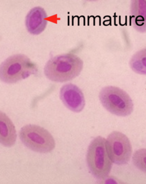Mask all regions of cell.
Returning a JSON list of instances; mask_svg holds the SVG:
<instances>
[{
  "mask_svg": "<svg viewBox=\"0 0 146 184\" xmlns=\"http://www.w3.org/2000/svg\"><path fill=\"white\" fill-rule=\"evenodd\" d=\"M82 60L71 54L59 55L50 58L46 62L44 71L46 77L54 82L62 83L78 76L83 68Z\"/></svg>",
  "mask_w": 146,
  "mask_h": 184,
  "instance_id": "6da1fadb",
  "label": "cell"
},
{
  "mask_svg": "<svg viewBox=\"0 0 146 184\" xmlns=\"http://www.w3.org/2000/svg\"><path fill=\"white\" fill-rule=\"evenodd\" d=\"M38 72L36 65L26 55L16 54L7 58L0 67V79L3 82L12 84Z\"/></svg>",
  "mask_w": 146,
  "mask_h": 184,
  "instance_id": "7a4b0ae2",
  "label": "cell"
},
{
  "mask_svg": "<svg viewBox=\"0 0 146 184\" xmlns=\"http://www.w3.org/2000/svg\"><path fill=\"white\" fill-rule=\"evenodd\" d=\"M106 140L98 136L91 142L86 154V161L91 173L96 178L103 179L108 175L112 162L106 148Z\"/></svg>",
  "mask_w": 146,
  "mask_h": 184,
  "instance_id": "3957f363",
  "label": "cell"
},
{
  "mask_svg": "<svg viewBox=\"0 0 146 184\" xmlns=\"http://www.w3.org/2000/svg\"><path fill=\"white\" fill-rule=\"evenodd\" d=\"M99 98L104 107L114 115L125 117L131 114L133 104L128 94L119 87L108 86L100 91Z\"/></svg>",
  "mask_w": 146,
  "mask_h": 184,
  "instance_id": "277c9868",
  "label": "cell"
},
{
  "mask_svg": "<svg viewBox=\"0 0 146 184\" xmlns=\"http://www.w3.org/2000/svg\"><path fill=\"white\" fill-rule=\"evenodd\" d=\"M19 137L25 146L35 152L47 153L55 147V141L50 133L35 124H28L22 127L19 131Z\"/></svg>",
  "mask_w": 146,
  "mask_h": 184,
  "instance_id": "5b68a950",
  "label": "cell"
},
{
  "mask_svg": "<svg viewBox=\"0 0 146 184\" xmlns=\"http://www.w3.org/2000/svg\"><path fill=\"white\" fill-rule=\"evenodd\" d=\"M106 148L112 163L118 165H126L132 154V146L127 137L123 133L114 131L106 140Z\"/></svg>",
  "mask_w": 146,
  "mask_h": 184,
  "instance_id": "8992f818",
  "label": "cell"
},
{
  "mask_svg": "<svg viewBox=\"0 0 146 184\" xmlns=\"http://www.w3.org/2000/svg\"><path fill=\"white\" fill-rule=\"evenodd\" d=\"M59 96L64 105L74 112H80L84 107L85 103L83 93L74 84L68 83L63 85L60 90Z\"/></svg>",
  "mask_w": 146,
  "mask_h": 184,
  "instance_id": "52a82bcc",
  "label": "cell"
},
{
  "mask_svg": "<svg viewBox=\"0 0 146 184\" xmlns=\"http://www.w3.org/2000/svg\"><path fill=\"white\" fill-rule=\"evenodd\" d=\"M47 16L45 10L40 7H36L31 9L25 18V25L28 32L35 35L43 32L47 24Z\"/></svg>",
  "mask_w": 146,
  "mask_h": 184,
  "instance_id": "ba28073f",
  "label": "cell"
},
{
  "mask_svg": "<svg viewBox=\"0 0 146 184\" xmlns=\"http://www.w3.org/2000/svg\"><path fill=\"white\" fill-rule=\"evenodd\" d=\"M17 137L12 121L4 112L0 111V143L5 147H11L15 143Z\"/></svg>",
  "mask_w": 146,
  "mask_h": 184,
  "instance_id": "9c48e42d",
  "label": "cell"
},
{
  "mask_svg": "<svg viewBox=\"0 0 146 184\" xmlns=\"http://www.w3.org/2000/svg\"><path fill=\"white\" fill-rule=\"evenodd\" d=\"M129 65L131 69L135 73L146 75V48L134 54L130 60Z\"/></svg>",
  "mask_w": 146,
  "mask_h": 184,
  "instance_id": "30bf717a",
  "label": "cell"
},
{
  "mask_svg": "<svg viewBox=\"0 0 146 184\" xmlns=\"http://www.w3.org/2000/svg\"><path fill=\"white\" fill-rule=\"evenodd\" d=\"M133 164L137 169L146 173V148L136 151L132 157Z\"/></svg>",
  "mask_w": 146,
  "mask_h": 184,
  "instance_id": "8fae6325",
  "label": "cell"
}]
</instances>
